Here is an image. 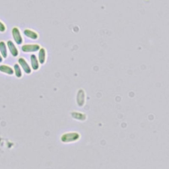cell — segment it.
Returning <instances> with one entry per match:
<instances>
[{"label":"cell","mask_w":169,"mask_h":169,"mask_svg":"<svg viewBox=\"0 0 169 169\" xmlns=\"http://www.w3.org/2000/svg\"><path fill=\"white\" fill-rule=\"evenodd\" d=\"M40 46L38 44H32V45H25L21 47V50L23 52H35L38 51L40 49Z\"/></svg>","instance_id":"obj_1"},{"label":"cell","mask_w":169,"mask_h":169,"mask_svg":"<svg viewBox=\"0 0 169 169\" xmlns=\"http://www.w3.org/2000/svg\"><path fill=\"white\" fill-rule=\"evenodd\" d=\"M12 36L14 39L15 42L18 45H21L23 42V37L20 32V30L17 27H14L12 29Z\"/></svg>","instance_id":"obj_2"},{"label":"cell","mask_w":169,"mask_h":169,"mask_svg":"<svg viewBox=\"0 0 169 169\" xmlns=\"http://www.w3.org/2000/svg\"><path fill=\"white\" fill-rule=\"evenodd\" d=\"M18 62H19V65L21 66L23 69L24 70V72L26 74H30V73H31V72H32L31 68H30V67L29 66L27 62H26V61L23 58V57H20L18 60Z\"/></svg>","instance_id":"obj_3"},{"label":"cell","mask_w":169,"mask_h":169,"mask_svg":"<svg viewBox=\"0 0 169 169\" xmlns=\"http://www.w3.org/2000/svg\"><path fill=\"white\" fill-rule=\"evenodd\" d=\"M7 45H8L10 53L11 54V55L13 57H17L19 55V50L17 48L14 43H13L11 40H8V41L7 42Z\"/></svg>","instance_id":"obj_4"},{"label":"cell","mask_w":169,"mask_h":169,"mask_svg":"<svg viewBox=\"0 0 169 169\" xmlns=\"http://www.w3.org/2000/svg\"><path fill=\"white\" fill-rule=\"evenodd\" d=\"M38 51V60L39 63L43 65V64L45 63L46 61V50L45 48H40Z\"/></svg>","instance_id":"obj_5"},{"label":"cell","mask_w":169,"mask_h":169,"mask_svg":"<svg viewBox=\"0 0 169 169\" xmlns=\"http://www.w3.org/2000/svg\"><path fill=\"white\" fill-rule=\"evenodd\" d=\"M30 62H31V66L33 70L36 71L39 69L40 63L38 58L35 54H32L30 56Z\"/></svg>","instance_id":"obj_6"},{"label":"cell","mask_w":169,"mask_h":169,"mask_svg":"<svg viewBox=\"0 0 169 169\" xmlns=\"http://www.w3.org/2000/svg\"><path fill=\"white\" fill-rule=\"evenodd\" d=\"M24 34L26 37H28L30 39L36 40L38 38V34L30 29H25L24 30Z\"/></svg>","instance_id":"obj_7"},{"label":"cell","mask_w":169,"mask_h":169,"mask_svg":"<svg viewBox=\"0 0 169 169\" xmlns=\"http://www.w3.org/2000/svg\"><path fill=\"white\" fill-rule=\"evenodd\" d=\"M0 72L2 73H5L8 75H13V69L10 66L6 65H1L0 66Z\"/></svg>","instance_id":"obj_8"},{"label":"cell","mask_w":169,"mask_h":169,"mask_svg":"<svg viewBox=\"0 0 169 169\" xmlns=\"http://www.w3.org/2000/svg\"><path fill=\"white\" fill-rule=\"evenodd\" d=\"M0 53L3 58H6L8 57V50L5 43L3 41L0 42Z\"/></svg>","instance_id":"obj_9"},{"label":"cell","mask_w":169,"mask_h":169,"mask_svg":"<svg viewBox=\"0 0 169 169\" xmlns=\"http://www.w3.org/2000/svg\"><path fill=\"white\" fill-rule=\"evenodd\" d=\"M14 72H15L16 77H18V78H21V77H22V72H21V67H20L19 64H17V63L15 64Z\"/></svg>","instance_id":"obj_10"},{"label":"cell","mask_w":169,"mask_h":169,"mask_svg":"<svg viewBox=\"0 0 169 169\" xmlns=\"http://www.w3.org/2000/svg\"><path fill=\"white\" fill-rule=\"evenodd\" d=\"M5 30H6V27H5V25L3 24L2 22L0 21V32H3L5 31Z\"/></svg>","instance_id":"obj_11"},{"label":"cell","mask_w":169,"mask_h":169,"mask_svg":"<svg viewBox=\"0 0 169 169\" xmlns=\"http://www.w3.org/2000/svg\"><path fill=\"white\" fill-rule=\"evenodd\" d=\"M2 61H3V57H2V55H1V54H0V63H1V62H2Z\"/></svg>","instance_id":"obj_12"}]
</instances>
